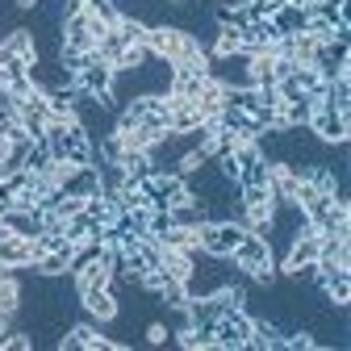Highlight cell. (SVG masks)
Masks as SVG:
<instances>
[{
  "label": "cell",
  "instance_id": "cell-16",
  "mask_svg": "<svg viewBox=\"0 0 351 351\" xmlns=\"http://www.w3.org/2000/svg\"><path fill=\"white\" fill-rule=\"evenodd\" d=\"M226 109V88L217 84V80H205V88H201V97H197V113L205 117V121H213L217 113Z\"/></svg>",
  "mask_w": 351,
  "mask_h": 351
},
{
  "label": "cell",
  "instance_id": "cell-1",
  "mask_svg": "<svg viewBox=\"0 0 351 351\" xmlns=\"http://www.w3.org/2000/svg\"><path fill=\"white\" fill-rule=\"evenodd\" d=\"M151 209H171V205H180L189 201V184H184V176L180 171H151L147 180H138Z\"/></svg>",
  "mask_w": 351,
  "mask_h": 351
},
{
  "label": "cell",
  "instance_id": "cell-2",
  "mask_svg": "<svg viewBox=\"0 0 351 351\" xmlns=\"http://www.w3.org/2000/svg\"><path fill=\"white\" fill-rule=\"evenodd\" d=\"M310 134H314L318 143H326V147L347 143V134H351V113H339V109H330L326 101H318L314 113H310Z\"/></svg>",
  "mask_w": 351,
  "mask_h": 351
},
{
  "label": "cell",
  "instance_id": "cell-24",
  "mask_svg": "<svg viewBox=\"0 0 351 351\" xmlns=\"http://www.w3.org/2000/svg\"><path fill=\"white\" fill-rule=\"evenodd\" d=\"M117 34L125 38V47H147V34H151V29H147L138 17H121V21H117Z\"/></svg>",
  "mask_w": 351,
  "mask_h": 351
},
{
  "label": "cell",
  "instance_id": "cell-15",
  "mask_svg": "<svg viewBox=\"0 0 351 351\" xmlns=\"http://www.w3.org/2000/svg\"><path fill=\"white\" fill-rule=\"evenodd\" d=\"M305 21H310V13H305V5H280L272 13V25L280 38H293V34H305Z\"/></svg>",
  "mask_w": 351,
  "mask_h": 351
},
{
  "label": "cell",
  "instance_id": "cell-12",
  "mask_svg": "<svg viewBox=\"0 0 351 351\" xmlns=\"http://www.w3.org/2000/svg\"><path fill=\"white\" fill-rule=\"evenodd\" d=\"M276 38H280V34H276L272 17H255V21H247V25L239 29V42H243L247 55H255V51H272Z\"/></svg>",
  "mask_w": 351,
  "mask_h": 351
},
{
  "label": "cell",
  "instance_id": "cell-4",
  "mask_svg": "<svg viewBox=\"0 0 351 351\" xmlns=\"http://www.w3.org/2000/svg\"><path fill=\"white\" fill-rule=\"evenodd\" d=\"M209 80H217L222 88H251V55H209Z\"/></svg>",
  "mask_w": 351,
  "mask_h": 351
},
{
  "label": "cell",
  "instance_id": "cell-14",
  "mask_svg": "<svg viewBox=\"0 0 351 351\" xmlns=\"http://www.w3.org/2000/svg\"><path fill=\"white\" fill-rule=\"evenodd\" d=\"M63 234H67V239L80 247V243H97V239L105 234V226L97 222V217H88V213L80 209V213H71L67 222H63Z\"/></svg>",
  "mask_w": 351,
  "mask_h": 351
},
{
  "label": "cell",
  "instance_id": "cell-28",
  "mask_svg": "<svg viewBox=\"0 0 351 351\" xmlns=\"http://www.w3.org/2000/svg\"><path fill=\"white\" fill-rule=\"evenodd\" d=\"M167 339H171V330H167L163 322H147V343L159 347V343H167Z\"/></svg>",
  "mask_w": 351,
  "mask_h": 351
},
{
  "label": "cell",
  "instance_id": "cell-13",
  "mask_svg": "<svg viewBox=\"0 0 351 351\" xmlns=\"http://www.w3.org/2000/svg\"><path fill=\"white\" fill-rule=\"evenodd\" d=\"M0 263L5 268H34V239L0 234Z\"/></svg>",
  "mask_w": 351,
  "mask_h": 351
},
{
  "label": "cell",
  "instance_id": "cell-18",
  "mask_svg": "<svg viewBox=\"0 0 351 351\" xmlns=\"http://www.w3.org/2000/svg\"><path fill=\"white\" fill-rule=\"evenodd\" d=\"M117 167L125 171V180H147V176L155 171V163H151V155H147V151H121Z\"/></svg>",
  "mask_w": 351,
  "mask_h": 351
},
{
  "label": "cell",
  "instance_id": "cell-22",
  "mask_svg": "<svg viewBox=\"0 0 351 351\" xmlns=\"http://www.w3.org/2000/svg\"><path fill=\"white\" fill-rule=\"evenodd\" d=\"M51 163H55V155H51L47 138H34V147L25 151V171H34V176H47V171H51Z\"/></svg>",
  "mask_w": 351,
  "mask_h": 351
},
{
  "label": "cell",
  "instance_id": "cell-20",
  "mask_svg": "<svg viewBox=\"0 0 351 351\" xmlns=\"http://www.w3.org/2000/svg\"><path fill=\"white\" fill-rule=\"evenodd\" d=\"M167 213H171V226H201V222H205V205L193 201V197L180 201V205H171Z\"/></svg>",
  "mask_w": 351,
  "mask_h": 351
},
{
  "label": "cell",
  "instance_id": "cell-31",
  "mask_svg": "<svg viewBox=\"0 0 351 351\" xmlns=\"http://www.w3.org/2000/svg\"><path fill=\"white\" fill-rule=\"evenodd\" d=\"M167 5H180V0H167Z\"/></svg>",
  "mask_w": 351,
  "mask_h": 351
},
{
  "label": "cell",
  "instance_id": "cell-8",
  "mask_svg": "<svg viewBox=\"0 0 351 351\" xmlns=\"http://www.w3.org/2000/svg\"><path fill=\"white\" fill-rule=\"evenodd\" d=\"M230 259H234V268H243L247 276H251L255 268H268V263H276V259H272V251H268V243H263L255 230H247V239L230 251Z\"/></svg>",
  "mask_w": 351,
  "mask_h": 351
},
{
  "label": "cell",
  "instance_id": "cell-3",
  "mask_svg": "<svg viewBox=\"0 0 351 351\" xmlns=\"http://www.w3.org/2000/svg\"><path fill=\"white\" fill-rule=\"evenodd\" d=\"M247 239V226H239V222H201V243H197V251H205V255H230L239 243Z\"/></svg>",
  "mask_w": 351,
  "mask_h": 351
},
{
  "label": "cell",
  "instance_id": "cell-17",
  "mask_svg": "<svg viewBox=\"0 0 351 351\" xmlns=\"http://www.w3.org/2000/svg\"><path fill=\"white\" fill-rule=\"evenodd\" d=\"M276 55L272 51H255L251 55V84L255 88H276Z\"/></svg>",
  "mask_w": 351,
  "mask_h": 351
},
{
  "label": "cell",
  "instance_id": "cell-26",
  "mask_svg": "<svg viewBox=\"0 0 351 351\" xmlns=\"http://www.w3.org/2000/svg\"><path fill=\"white\" fill-rule=\"evenodd\" d=\"M97 171H101V193H117L125 184V171L117 163H97Z\"/></svg>",
  "mask_w": 351,
  "mask_h": 351
},
{
  "label": "cell",
  "instance_id": "cell-30",
  "mask_svg": "<svg viewBox=\"0 0 351 351\" xmlns=\"http://www.w3.org/2000/svg\"><path fill=\"white\" fill-rule=\"evenodd\" d=\"M285 5H310V0H285Z\"/></svg>",
  "mask_w": 351,
  "mask_h": 351
},
{
  "label": "cell",
  "instance_id": "cell-9",
  "mask_svg": "<svg viewBox=\"0 0 351 351\" xmlns=\"http://www.w3.org/2000/svg\"><path fill=\"white\" fill-rule=\"evenodd\" d=\"M17 121L29 130L34 138H42V130H47V121H51V105H47V93H42V88H34L29 97L17 101Z\"/></svg>",
  "mask_w": 351,
  "mask_h": 351
},
{
  "label": "cell",
  "instance_id": "cell-10",
  "mask_svg": "<svg viewBox=\"0 0 351 351\" xmlns=\"http://www.w3.org/2000/svg\"><path fill=\"white\" fill-rule=\"evenodd\" d=\"M0 230L21 234V239H38L42 230H47V213L42 209H5L0 213Z\"/></svg>",
  "mask_w": 351,
  "mask_h": 351
},
{
  "label": "cell",
  "instance_id": "cell-27",
  "mask_svg": "<svg viewBox=\"0 0 351 351\" xmlns=\"http://www.w3.org/2000/svg\"><path fill=\"white\" fill-rule=\"evenodd\" d=\"M147 59H151V47H125L121 59H117V71H134V67H143Z\"/></svg>",
  "mask_w": 351,
  "mask_h": 351
},
{
  "label": "cell",
  "instance_id": "cell-11",
  "mask_svg": "<svg viewBox=\"0 0 351 351\" xmlns=\"http://www.w3.org/2000/svg\"><path fill=\"white\" fill-rule=\"evenodd\" d=\"M59 193H63V197H80V201H88L93 193H101V171H97V163L71 167L63 180H59Z\"/></svg>",
  "mask_w": 351,
  "mask_h": 351
},
{
  "label": "cell",
  "instance_id": "cell-19",
  "mask_svg": "<svg viewBox=\"0 0 351 351\" xmlns=\"http://www.w3.org/2000/svg\"><path fill=\"white\" fill-rule=\"evenodd\" d=\"M71 251H47V255H38L34 259V272L38 276H63V272H71Z\"/></svg>",
  "mask_w": 351,
  "mask_h": 351
},
{
  "label": "cell",
  "instance_id": "cell-6",
  "mask_svg": "<svg viewBox=\"0 0 351 351\" xmlns=\"http://www.w3.org/2000/svg\"><path fill=\"white\" fill-rule=\"evenodd\" d=\"M113 75H117V67L113 63H105V59H97V51L88 55V63L75 71V88H84V93H109L113 88Z\"/></svg>",
  "mask_w": 351,
  "mask_h": 351
},
{
  "label": "cell",
  "instance_id": "cell-25",
  "mask_svg": "<svg viewBox=\"0 0 351 351\" xmlns=\"http://www.w3.org/2000/svg\"><path fill=\"white\" fill-rule=\"evenodd\" d=\"M234 51H243L239 29H230V25H217V38H213V51H209V55H234Z\"/></svg>",
  "mask_w": 351,
  "mask_h": 351
},
{
  "label": "cell",
  "instance_id": "cell-29",
  "mask_svg": "<svg viewBox=\"0 0 351 351\" xmlns=\"http://www.w3.org/2000/svg\"><path fill=\"white\" fill-rule=\"evenodd\" d=\"M17 9H21V13H34V9H38V0H17Z\"/></svg>",
  "mask_w": 351,
  "mask_h": 351
},
{
  "label": "cell",
  "instance_id": "cell-23",
  "mask_svg": "<svg viewBox=\"0 0 351 351\" xmlns=\"http://www.w3.org/2000/svg\"><path fill=\"white\" fill-rule=\"evenodd\" d=\"M121 51H125V38L117 34V25H113V29H105V34L97 38V59H105V63H113V67H117Z\"/></svg>",
  "mask_w": 351,
  "mask_h": 351
},
{
  "label": "cell",
  "instance_id": "cell-21",
  "mask_svg": "<svg viewBox=\"0 0 351 351\" xmlns=\"http://www.w3.org/2000/svg\"><path fill=\"white\" fill-rule=\"evenodd\" d=\"M80 9L93 17V21H101L105 29H113L117 21H121V13H117V5L113 0H80Z\"/></svg>",
  "mask_w": 351,
  "mask_h": 351
},
{
  "label": "cell",
  "instance_id": "cell-7",
  "mask_svg": "<svg viewBox=\"0 0 351 351\" xmlns=\"http://www.w3.org/2000/svg\"><path fill=\"white\" fill-rule=\"evenodd\" d=\"M80 305L93 322H113L117 318V293L109 285H93V289H80Z\"/></svg>",
  "mask_w": 351,
  "mask_h": 351
},
{
  "label": "cell",
  "instance_id": "cell-5",
  "mask_svg": "<svg viewBox=\"0 0 351 351\" xmlns=\"http://www.w3.org/2000/svg\"><path fill=\"white\" fill-rule=\"evenodd\" d=\"M63 47L67 51H80V55H93L97 51V34H93V17L84 9H71L63 17Z\"/></svg>",
  "mask_w": 351,
  "mask_h": 351
}]
</instances>
